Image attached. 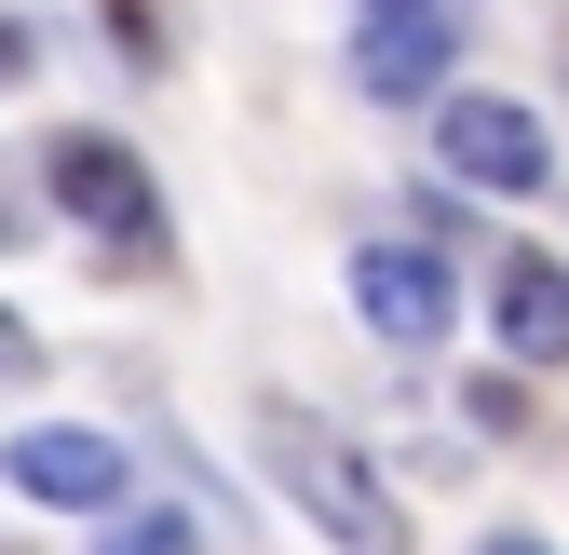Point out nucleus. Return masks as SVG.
Listing matches in <instances>:
<instances>
[{"label": "nucleus", "instance_id": "f257e3e1", "mask_svg": "<svg viewBox=\"0 0 569 555\" xmlns=\"http://www.w3.org/2000/svg\"><path fill=\"white\" fill-rule=\"evenodd\" d=\"M258 447H271V474H284V502H299L339 555H407V502L380 488V461H367V447H339L326 421H299V406H271Z\"/></svg>", "mask_w": 569, "mask_h": 555}, {"label": "nucleus", "instance_id": "f03ea898", "mask_svg": "<svg viewBox=\"0 0 569 555\" xmlns=\"http://www.w3.org/2000/svg\"><path fill=\"white\" fill-rule=\"evenodd\" d=\"M41 190H54V203H68V218H82V231L136 244V258L163 244V190H150V163H136L122 135H96V122H68L54 150H41Z\"/></svg>", "mask_w": 569, "mask_h": 555}, {"label": "nucleus", "instance_id": "7ed1b4c3", "mask_svg": "<svg viewBox=\"0 0 569 555\" xmlns=\"http://www.w3.org/2000/svg\"><path fill=\"white\" fill-rule=\"evenodd\" d=\"M435 150H448V176H475V190H502V203H529L542 176H556V135H542V109H516V95H435Z\"/></svg>", "mask_w": 569, "mask_h": 555}, {"label": "nucleus", "instance_id": "20e7f679", "mask_svg": "<svg viewBox=\"0 0 569 555\" xmlns=\"http://www.w3.org/2000/svg\"><path fill=\"white\" fill-rule=\"evenodd\" d=\"M352 312H367L393 353H435L448 312H461V285H448L435 244H352Z\"/></svg>", "mask_w": 569, "mask_h": 555}, {"label": "nucleus", "instance_id": "39448f33", "mask_svg": "<svg viewBox=\"0 0 569 555\" xmlns=\"http://www.w3.org/2000/svg\"><path fill=\"white\" fill-rule=\"evenodd\" d=\"M0 474H14L28 502H54V515H122V434L41 421V434H14V447H0Z\"/></svg>", "mask_w": 569, "mask_h": 555}, {"label": "nucleus", "instance_id": "423d86ee", "mask_svg": "<svg viewBox=\"0 0 569 555\" xmlns=\"http://www.w3.org/2000/svg\"><path fill=\"white\" fill-rule=\"evenodd\" d=\"M461 68V0H420V14H367V54H352V82L393 95V109H435Z\"/></svg>", "mask_w": 569, "mask_h": 555}, {"label": "nucleus", "instance_id": "0eeeda50", "mask_svg": "<svg viewBox=\"0 0 569 555\" xmlns=\"http://www.w3.org/2000/svg\"><path fill=\"white\" fill-rule=\"evenodd\" d=\"M502 353L516 366H569V258H542V244L502 258Z\"/></svg>", "mask_w": 569, "mask_h": 555}, {"label": "nucleus", "instance_id": "6e6552de", "mask_svg": "<svg viewBox=\"0 0 569 555\" xmlns=\"http://www.w3.org/2000/svg\"><path fill=\"white\" fill-rule=\"evenodd\" d=\"M96 555H203V528H190V515H109Z\"/></svg>", "mask_w": 569, "mask_h": 555}, {"label": "nucleus", "instance_id": "1a4fd4ad", "mask_svg": "<svg viewBox=\"0 0 569 555\" xmlns=\"http://www.w3.org/2000/svg\"><path fill=\"white\" fill-rule=\"evenodd\" d=\"M0 380H41V325L28 312H0Z\"/></svg>", "mask_w": 569, "mask_h": 555}, {"label": "nucleus", "instance_id": "9d476101", "mask_svg": "<svg viewBox=\"0 0 569 555\" xmlns=\"http://www.w3.org/2000/svg\"><path fill=\"white\" fill-rule=\"evenodd\" d=\"M0 82H28V28H0Z\"/></svg>", "mask_w": 569, "mask_h": 555}, {"label": "nucleus", "instance_id": "9b49d317", "mask_svg": "<svg viewBox=\"0 0 569 555\" xmlns=\"http://www.w3.org/2000/svg\"><path fill=\"white\" fill-rule=\"evenodd\" d=\"M367 14H420V0H367Z\"/></svg>", "mask_w": 569, "mask_h": 555}, {"label": "nucleus", "instance_id": "f8f14e48", "mask_svg": "<svg viewBox=\"0 0 569 555\" xmlns=\"http://www.w3.org/2000/svg\"><path fill=\"white\" fill-rule=\"evenodd\" d=\"M488 555H542V542H488Z\"/></svg>", "mask_w": 569, "mask_h": 555}, {"label": "nucleus", "instance_id": "ddd939ff", "mask_svg": "<svg viewBox=\"0 0 569 555\" xmlns=\"http://www.w3.org/2000/svg\"><path fill=\"white\" fill-rule=\"evenodd\" d=\"M0 231H14V218H0Z\"/></svg>", "mask_w": 569, "mask_h": 555}]
</instances>
